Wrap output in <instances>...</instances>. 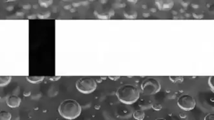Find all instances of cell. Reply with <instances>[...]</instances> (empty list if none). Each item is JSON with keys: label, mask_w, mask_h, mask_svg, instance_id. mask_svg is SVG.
<instances>
[{"label": "cell", "mask_w": 214, "mask_h": 120, "mask_svg": "<svg viewBox=\"0 0 214 120\" xmlns=\"http://www.w3.org/2000/svg\"><path fill=\"white\" fill-rule=\"evenodd\" d=\"M58 111L60 116L63 118L72 120L80 116L82 113V107L76 100L66 99L60 104Z\"/></svg>", "instance_id": "cell-1"}, {"label": "cell", "mask_w": 214, "mask_h": 120, "mask_svg": "<svg viewBox=\"0 0 214 120\" xmlns=\"http://www.w3.org/2000/svg\"><path fill=\"white\" fill-rule=\"evenodd\" d=\"M116 95L121 102L125 104H132L140 97L139 91L132 84H125L120 86L116 92Z\"/></svg>", "instance_id": "cell-2"}, {"label": "cell", "mask_w": 214, "mask_h": 120, "mask_svg": "<svg viewBox=\"0 0 214 120\" xmlns=\"http://www.w3.org/2000/svg\"><path fill=\"white\" fill-rule=\"evenodd\" d=\"M143 93L146 95H153L161 90V86L157 79L153 77H149L143 81L141 85Z\"/></svg>", "instance_id": "cell-3"}, {"label": "cell", "mask_w": 214, "mask_h": 120, "mask_svg": "<svg viewBox=\"0 0 214 120\" xmlns=\"http://www.w3.org/2000/svg\"><path fill=\"white\" fill-rule=\"evenodd\" d=\"M76 87L80 92L83 94H89L96 90L97 87L96 81L90 77L80 78L76 82Z\"/></svg>", "instance_id": "cell-4"}, {"label": "cell", "mask_w": 214, "mask_h": 120, "mask_svg": "<svg viewBox=\"0 0 214 120\" xmlns=\"http://www.w3.org/2000/svg\"><path fill=\"white\" fill-rule=\"evenodd\" d=\"M178 106L182 110L185 111H191L193 110L196 106V101L191 95L184 94L181 95L177 101Z\"/></svg>", "instance_id": "cell-5"}, {"label": "cell", "mask_w": 214, "mask_h": 120, "mask_svg": "<svg viewBox=\"0 0 214 120\" xmlns=\"http://www.w3.org/2000/svg\"><path fill=\"white\" fill-rule=\"evenodd\" d=\"M22 100L18 96L15 95H12L8 97L6 101V103L7 106L10 108H17L20 107V104H21Z\"/></svg>", "instance_id": "cell-6"}, {"label": "cell", "mask_w": 214, "mask_h": 120, "mask_svg": "<svg viewBox=\"0 0 214 120\" xmlns=\"http://www.w3.org/2000/svg\"><path fill=\"white\" fill-rule=\"evenodd\" d=\"M44 77H37V76H27L26 79L32 84H37L44 80Z\"/></svg>", "instance_id": "cell-7"}, {"label": "cell", "mask_w": 214, "mask_h": 120, "mask_svg": "<svg viewBox=\"0 0 214 120\" xmlns=\"http://www.w3.org/2000/svg\"><path fill=\"white\" fill-rule=\"evenodd\" d=\"M12 77L10 76H0V87L5 86L9 84Z\"/></svg>", "instance_id": "cell-8"}, {"label": "cell", "mask_w": 214, "mask_h": 120, "mask_svg": "<svg viewBox=\"0 0 214 120\" xmlns=\"http://www.w3.org/2000/svg\"><path fill=\"white\" fill-rule=\"evenodd\" d=\"M12 118L11 114L7 110H0V120H11Z\"/></svg>", "instance_id": "cell-9"}, {"label": "cell", "mask_w": 214, "mask_h": 120, "mask_svg": "<svg viewBox=\"0 0 214 120\" xmlns=\"http://www.w3.org/2000/svg\"><path fill=\"white\" fill-rule=\"evenodd\" d=\"M133 116L136 120H143L144 117H145V113L143 110H138L135 111L134 114H133Z\"/></svg>", "instance_id": "cell-10"}, {"label": "cell", "mask_w": 214, "mask_h": 120, "mask_svg": "<svg viewBox=\"0 0 214 120\" xmlns=\"http://www.w3.org/2000/svg\"><path fill=\"white\" fill-rule=\"evenodd\" d=\"M170 80L173 83H176V82H182L184 81V77H174V76H170L169 77Z\"/></svg>", "instance_id": "cell-11"}, {"label": "cell", "mask_w": 214, "mask_h": 120, "mask_svg": "<svg viewBox=\"0 0 214 120\" xmlns=\"http://www.w3.org/2000/svg\"><path fill=\"white\" fill-rule=\"evenodd\" d=\"M208 84L210 87L211 89L212 92H214V77L213 76H211V77L208 79Z\"/></svg>", "instance_id": "cell-12"}, {"label": "cell", "mask_w": 214, "mask_h": 120, "mask_svg": "<svg viewBox=\"0 0 214 120\" xmlns=\"http://www.w3.org/2000/svg\"><path fill=\"white\" fill-rule=\"evenodd\" d=\"M152 107L153 109L156 111H160L162 109V106L160 104L158 103H154L152 105Z\"/></svg>", "instance_id": "cell-13"}, {"label": "cell", "mask_w": 214, "mask_h": 120, "mask_svg": "<svg viewBox=\"0 0 214 120\" xmlns=\"http://www.w3.org/2000/svg\"><path fill=\"white\" fill-rule=\"evenodd\" d=\"M204 120H214V114L212 112H210L207 115L205 116Z\"/></svg>", "instance_id": "cell-14"}, {"label": "cell", "mask_w": 214, "mask_h": 120, "mask_svg": "<svg viewBox=\"0 0 214 120\" xmlns=\"http://www.w3.org/2000/svg\"><path fill=\"white\" fill-rule=\"evenodd\" d=\"M39 4L42 5V6H44L45 7H48V5L51 4V1H48L47 3H46V1H39Z\"/></svg>", "instance_id": "cell-15"}, {"label": "cell", "mask_w": 214, "mask_h": 120, "mask_svg": "<svg viewBox=\"0 0 214 120\" xmlns=\"http://www.w3.org/2000/svg\"><path fill=\"white\" fill-rule=\"evenodd\" d=\"M120 78V76H117V77H113V76H109V78L111 79L112 80H117L118 79H119Z\"/></svg>", "instance_id": "cell-16"}, {"label": "cell", "mask_w": 214, "mask_h": 120, "mask_svg": "<svg viewBox=\"0 0 214 120\" xmlns=\"http://www.w3.org/2000/svg\"><path fill=\"white\" fill-rule=\"evenodd\" d=\"M61 77V76H59V77H49L48 78H50L49 80H59V79Z\"/></svg>", "instance_id": "cell-17"}, {"label": "cell", "mask_w": 214, "mask_h": 120, "mask_svg": "<svg viewBox=\"0 0 214 120\" xmlns=\"http://www.w3.org/2000/svg\"><path fill=\"white\" fill-rule=\"evenodd\" d=\"M31 95V91L30 90H26L24 92V95L25 97H28Z\"/></svg>", "instance_id": "cell-18"}, {"label": "cell", "mask_w": 214, "mask_h": 120, "mask_svg": "<svg viewBox=\"0 0 214 120\" xmlns=\"http://www.w3.org/2000/svg\"><path fill=\"white\" fill-rule=\"evenodd\" d=\"M100 105H95V107H94V108H95V109H96V110L100 109Z\"/></svg>", "instance_id": "cell-19"}, {"label": "cell", "mask_w": 214, "mask_h": 120, "mask_svg": "<svg viewBox=\"0 0 214 120\" xmlns=\"http://www.w3.org/2000/svg\"><path fill=\"white\" fill-rule=\"evenodd\" d=\"M155 120H167V119L165 118H158V119H156Z\"/></svg>", "instance_id": "cell-20"}, {"label": "cell", "mask_w": 214, "mask_h": 120, "mask_svg": "<svg viewBox=\"0 0 214 120\" xmlns=\"http://www.w3.org/2000/svg\"><path fill=\"white\" fill-rule=\"evenodd\" d=\"M106 120H110V119H106Z\"/></svg>", "instance_id": "cell-21"}]
</instances>
